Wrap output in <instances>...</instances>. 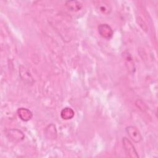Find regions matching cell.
Returning a JSON list of instances; mask_svg holds the SVG:
<instances>
[{"mask_svg":"<svg viewBox=\"0 0 158 158\" xmlns=\"http://www.w3.org/2000/svg\"><path fill=\"white\" fill-rule=\"evenodd\" d=\"M122 143H123V146L125 151V153L128 157L131 158L139 157V156L137 153L136 149L135 148V146H133L132 143L130 141V139H128L126 137H124L122 139Z\"/></svg>","mask_w":158,"mask_h":158,"instance_id":"1","label":"cell"},{"mask_svg":"<svg viewBox=\"0 0 158 158\" xmlns=\"http://www.w3.org/2000/svg\"><path fill=\"white\" fill-rule=\"evenodd\" d=\"M125 130L129 137L134 143H138L142 140V136L139 131L135 127L128 126L126 128Z\"/></svg>","mask_w":158,"mask_h":158,"instance_id":"2","label":"cell"},{"mask_svg":"<svg viewBox=\"0 0 158 158\" xmlns=\"http://www.w3.org/2000/svg\"><path fill=\"white\" fill-rule=\"evenodd\" d=\"M98 30L100 36L104 38L110 39L113 36V30L109 25L106 23L99 24L98 27Z\"/></svg>","mask_w":158,"mask_h":158,"instance_id":"3","label":"cell"},{"mask_svg":"<svg viewBox=\"0 0 158 158\" xmlns=\"http://www.w3.org/2000/svg\"><path fill=\"white\" fill-rule=\"evenodd\" d=\"M19 75L21 79L26 83L30 85L32 84L34 82L33 78L30 72L26 67H23V65H20L19 67Z\"/></svg>","mask_w":158,"mask_h":158,"instance_id":"4","label":"cell"},{"mask_svg":"<svg viewBox=\"0 0 158 158\" xmlns=\"http://www.w3.org/2000/svg\"><path fill=\"white\" fill-rule=\"evenodd\" d=\"M94 4L96 9L100 11L101 13L108 15L111 12V7L110 6L104 1H94L93 2Z\"/></svg>","mask_w":158,"mask_h":158,"instance_id":"5","label":"cell"},{"mask_svg":"<svg viewBox=\"0 0 158 158\" xmlns=\"http://www.w3.org/2000/svg\"><path fill=\"white\" fill-rule=\"evenodd\" d=\"M7 136L9 139L14 141H19L24 138L23 133L17 129H10L7 132Z\"/></svg>","mask_w":158,"mask_h":158,"instance_id":"6","label":"cell"},{"mask_svg":"<svg viewBox=\"0 0 158 158\" xmlns=\"http://www.w3.org/2000/svg\"><path fill=\"white\" fill-rule=\"evenodd\" d=\"M17 114L20 118L25 122L30 120L32 117V112L28 109L24 107H20L17 110Z\"/></svg>","mask_w":158,"mask_h":158,"instance_id":"7","label":"cell"},{"mask_svg":"<svg viewBox=\"0 0 158 158\" xmlns=\"http://www.w3.org/2000/svg\"><path fill=\"white\" fill-rule=\"evenodd\" d=\"M65 6L70 11H78L82 7V4L78 1H67L65 2Z\"/></svg>","mask_w":158,"mask_h":158,"instance_id":"8","label":"cell"},{"mask_svg":"<svg viewBox=\"0 0 158 158\" xmlns=\"http://www.w3.org/2000/svg\"><path fill=\"white\" fill-rule=\"evenodd\" d=\"M75 112L70 107H65L60 112V117L64 120H69L74 117Z\"/></svg>","mask_w":158,"mask_h":158,"instance_id":"9","label":"cell"},{"mask_svg":"<svg viewBox=\"0 0 158 158\" xmlns=\"http://www.w3.org/2000/svg\"><path fill=\"white\" fill-rule=\"evenodd\" d=\"M49 135L48 136V138L51 139H55L56 138V135H57V131L56 129L55 125L53 124L49 125L46 129V135Z\"/></svg>","mask_w":158,"mask_h":158,"instance_id":"10","label":"cell"},{"mask_svg":"<svg viewBox=\"0 0 158 158\" xmlns=\"http://www.w3.org/2000/svg\"><path fill=\"white\" fill-rule=\"evenodd\" d=\"M137 22L139 24V25L142 28L143 30H144V31H146L147 30V25L146 24V23L143 20V19L140 17H138V19H137Z\"/></svg>","mask_w":158,"mask_h":158,"instance_id":"11","label":"cell"},{"mask_svg":"<svg viewBox=\"0 0 158 158\" xmlns=\"http://www.w3.org/2000/svg\"><path fill=\"white\" fill-rule=\"evenodd\" d=\"M136 102H138V104L136 102V106H138V107H139V109L142 110L143 111V110H144V109H146L145 108H146V107L145 104H144L142 101H141V104L139 103V100H137V101H136Z\"/></svg>","mask_w":158,"mask_h":158,"instance_id":"12","label":"cell"}]
</instances>
